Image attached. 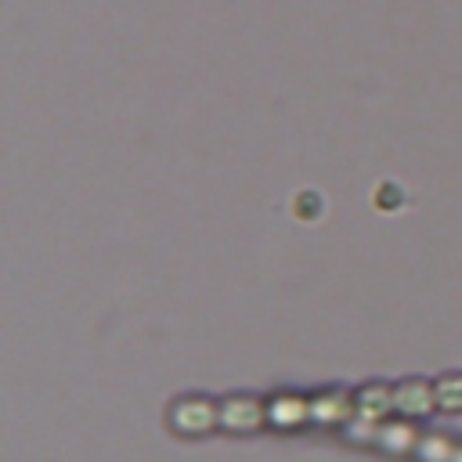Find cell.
Wrapping results in <instances>:
<instances>
[{
	"mask_svg": "<svg viewBox=\"0 0 462 462\" xmlns=\"http://www.w3.org/2000/svg\"><path fill=\"white\" fill-rule=\"evenodd\" d=\"M267 419V404H260L256 397H227L220 404V422L227 430H256Z\"/></svg>",
	"mask_w": 462,
	"mask_h": 462,
	"instance_id": "6da1fadb",
	"label": "cell"
},
{
	"mask_svg": "<svg viewBox=\"0 0 462 462\" xmlns=\"http://www.w3.org/2000/svg\"><path fill=\"white\" fill-rule=\"evenodd\" d=\"M437 404V386H430L426 379H408L393 390V408L404 415H426Z\"/></svg>",
	"mask_w": 462,
	"mask_h": 462,
	"instance_id": "7a4b0ae2",
	"label": "cell"
},
{
	"mask_svg": "<svg viewBox=\"0 0 462 462\" xmlns=\"http://www.w3.org/2000/svg\"><path fill=\"white\" fill-rule=\"evenodd\" d=\"M170 419H173V426L184 430V433H202V430H209L213 422H220V411H213L209 401H180Z\"/></svg>",
	"mask_w": 462,
	"mask_h": 462,
	"instance_id": "3957f363",
	"label": "cell"
},
{
	"mask_svg": "<svg viewBox=\"0 0 462 462\" xmlns=\"http://www.w3.org/2000/svg\"><path fill=\"white\" fill-rule=\"evenodd\" d=\"M267 419L274 426H300L303 419H310V401H303L296 393H282L267 404Z\"/></svg>",
	"mask_w": 462,
	"mask_h": 462,
	"instance_id": "277c9868",
	"label": "cell"
},
{
	"mask_svg": "<svg viewBox=\"0 0 462 462\" xmlns=\"http://www.w3.org/2000/svg\"><path fill=\"white\" fill-rule=\"evenodd\" d=\"M350 411H354V404L339 390H325L310 401V419H318V422H346Z\"/></svg>",
	"mask_w": 462,
	"mask_h": 462,
	"instance_id": "5b68a950",
	"label": "cell"
},
{
	"mask_svg": "<svg viewBox=\"0 0 462 462\" xmlns=\"http://www.w3.org/2000/svg\"><path fill=\"white\" fill-rule=\"evenodd\" d=\"M393 408V390H386V386H365L357 397H354V411L361 415V419H383L386 411Z\"/></svg>",
	"mask_w": 462,
	"mask_h": 462,
	"instance_id": "8992f818",
	"label": "cell"
},
{
	"mask_svg": "<svg viewBox=\"0 0 462 462\" xmlns=\"http://www.w3.org/2000/svg\"><path fill=\"white\" fill-rule=\"evenodd\" d=\"M375 444L386 448V451L404 455V451H415L419 437H415V430H411L408 422H383V426L375 430Z\"/></svg>",
	"mask_w": 462,
	"mask_h": 462,
	"instance_id": "52a82bcc",
	"label": "cell"
},
{
	"mask_svg": "<svg viewBox=\"0 0 462 462\" xmlns=\"http://www.w3.org/2000/svg\"><path fill=\"white\" fill-rule=\"evenodd\" d=\"M415 455H419V462H451L455 444L448 437H440V433H426V437H419Z\"/></svg>",
	"mask_w": 462,
	"mask_h": 462,
	"instance_id": "ba28073f",
	"label": "cell"
},
{
	"mask_svg": "<svg viewBox=\"0 0 462 462\" xmlns=\"http://www.w3.org/2000/svg\"><path fill=\"white\" fill-rule=\"evenodd\" d=\"M437 408H448V411L462 408V375H444L437 383Z\"/></svg>",
	"mask_w": 462,
	"mask_h": 462,
	"instance_id": "9c48e42d",
	"label": "cell"
},
{
	"mask_svg": "<svg viewBox=\"0 0 462 462\" xmlns=\"http://www.w3.org/2000/svg\"><path fill=\"white\" fill-rule=\"evenodd\" d=\"M451 462H462V448L455 444V455H451Z\"/></svg>",
	"mask_w": 462,
	"mask_h": 462,
	"instance_id": "30bf717a",
	"label": "cell"
}]
</instances>
